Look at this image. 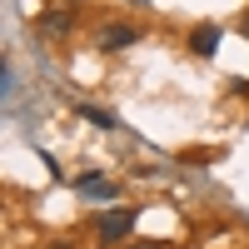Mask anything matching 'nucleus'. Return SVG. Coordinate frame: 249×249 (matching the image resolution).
<instances>
[{
	"mask_svg": "<svg viewBox=\"0 0 249 249\" xmlns=\"http://www.w3.org/2000/svg\"><path fill=\"white\" fill-rule=\"evenodd\" d=\"M244 35H249V15H244Z\"/></svg>",
	"mask_w": 249,
	"mask_h": 249,
	"instance_id": "6e6552de",
	"label": "nucleus"
},
{
	"mask_svg": "<svg viewBox=\"0 0 249 249\" xmlns=\"http://www.w3.org/2000/svg\"><path fill=\"white\" fill-rule=\"evenodd\" d=\"M75 190H80V195H95V199H110V195H115V184H110L105 175H80V179H75Z\"/></svg>",
	"mask_w": 249,
	"mask_h": 249,
	"instance_id": "20e7f679",
	"label": "nucleus"
},
{
	"mask_svg": "<svg viewBox=\"0 0 249 249\" xmlns=\"http://www.w3.org/2000/svg\"><path fill=\"white\" fill-rule=\"evenodd\" d=\"M75 115H85L90 124H100V130H115V115H105V110H95V105H80Z\"/></svg>",
	"mask_w": 249,
	"mask_h": 249,
	"instance_id": "39448f33",
	"label": "nucleus"
},
{
	"mask_svg": "<svg viewBox=\"0 0 249 249\" xmlns=\"http://www.w3.org/2000/svg\"><path fill=\"white\" fill-rule=\"evenodd\" d=\"M124 45H135V25H124V20L100 25V50H124Z\"/></svg>",
	"mask_w": 249,
	"mask_h": 249,
	"instance_id": "f03ea898",
	"label": "nucleus"
},
{
	"mask_svg": "<svg viewBox=\"0 0 249 249\" xmlns=\"http://www.w3.org/2000/svg\"><path fill=\"white\" fill-rule=\"evenodd\" d=\"M130 249H164V244H130Z\"/></svg>",
	"mask_w": 249,
	"mask_h": 249,
	"instance_id": "0eeeda50",
	"label": "nucleus"
},
{
	"mask_svg": "<svg viewBox=\"0 0 249 249\" xmlns=\"http://www.w3.org/2000/svg\"><path fill=\"white\" fill-rule=\"evenodd\" d=\"M40 25H45V35H55V40H60V35L70 30V15H45Z\"/></svg>",
	"mask_w": 249,
	"mask_h": 249,
	"instance_id": "423d86ee",
	"label": "nucleus"
},
{
	"mask_svg": "<svg viewBox=\"0 0 249 249\" xmlns=\"http://www.w3.org/2000/svg\"><path fill=\"white\" fill-rule=\"evenodd\" d=\"M130 230H135V210H110V214L95 219V239L100 244H124Z\"/></svg>",
	"mask_w": 249,
	"mask_h": 249,
	"instance_id": "f257e3e1",
	"label": "nucleus"
},
{
	"mask_svg": "<svg viewBox=\"0 0 249 249\" xmlns=\"http://www.w3.org/2000/svg\"><path fill=\"white\" fill-rule=\"evenodd\" d=\"M190 50L195 55H214L219 50V25H195L190 30Z\"/></svg>",
	"mask_w": 249,
	"mask_h": 249,
	"instance_id": "7ed1b4c3",
	"label": "nucleus"
}]
</instances>
